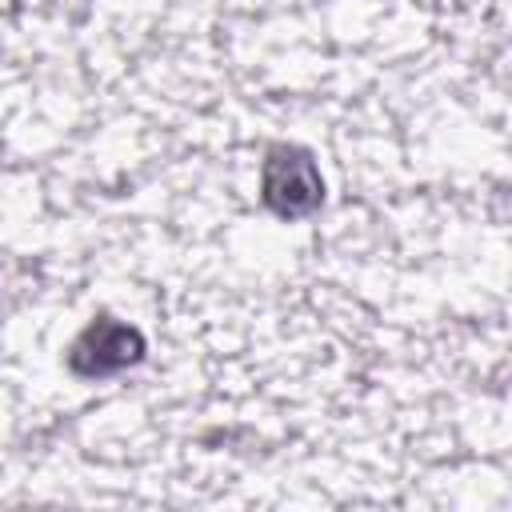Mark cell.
Wrapping results in <instances>:
<instances>
[{
  "label": "cell",
  "instance_id": "obj_1",
  "mask_svg": "<svg viewBox=\"0 0 512 512\" xmlns=\"http://www.w3.org/2000/svg\"><path fill=\"white\" fill-rule=\"evenodd\" d=\"M260 196L276 216H308L324 200L316 160L296 144H272L260 164Z\"/></svg>",
  "mask_w": 512,
  "mask_h": 512
},
{
  "label": "cell",
  "instance_id": "obj_2",
  "mask_svg": "<svg viewBox=\"0 0 512 512\" xmlns=\"http://www.w3.org/2000/svg\"><path fill=\"white\" fill-rule=\"evenodd\" d=\"M144 356V336L132 328V324H120L112 316H100L96 324H88L72 348H68V368L76 376H112L128 364H136Z\"/></svg>",
  "mask_w": 512,
  "mask_h": 512
}]
</instances>
